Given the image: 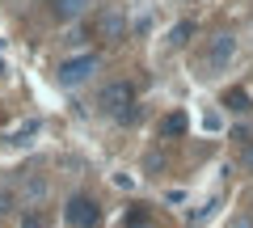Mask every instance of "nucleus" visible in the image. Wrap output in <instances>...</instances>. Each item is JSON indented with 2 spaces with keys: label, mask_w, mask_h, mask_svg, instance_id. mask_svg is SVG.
<instances>
[{
  "label": "nucleus",
  "mask_w": 253,
  "mask_h": 228,
  "mask_svg": "<svg viewBox=\"0 0 253 228\" xmlns=\"http://www.w3.org/2000/svg\"><path fill=\"white\" fill-rule=\"evenodd\" d=\"M101 110L114 114L118 123H135L139 119V106H135V85L131 81H114L101 89Z\"/></svg>",
  "instance_id": "nucleus-1"
},
{
  "label": "nucleus",
  "mask_w": 253,
  "mask_h": 228,
  "mask_svg": "<svg viewBox=\"0 0 253 228\" xmlns=\"http://www.w3.org/2000/svg\"><path fill=\"white\" fill-rule=\"evenodd\" d=\"M63 220H68V228H97L101 224V207L89 194H76V199H68V207H63Z\"/></svg>",
  "instance_id": "nucleus-2"
},
{
  "label": "nucleus",
  "mask_w": 253,
  "mask_h": 228,
  "mask_svg": "<svg viewBox=\"0 0 253 228\" xmlns=\"http://www.w3.org/2000/svg\"><path fill=\"white\" fill-rule=\"evenodd\" d=\"M97 72V55H76V59H63L59 64V81L63 85H84Z\"/></svg>",
  "instance_id": "nucleus-3"
},
{
  "label": "nucleus",
  "mask_w": 253,
  "mask_h": 228,
  "mask_svg": "<svg viewBox=\"0 0 253 228\" xmlns=\"http://www.w3.org/2000/svg\"><path fill=\"white\" fill-rule=\"evenodd\" d=\"M232 55H236V43H232L228 34H219L215 43L207 46V55H203V68H207V72H219V68H228Z\"/></svg>",
  "instance_id": "nucleus-4"
},
{
  "label": "nucleus",
  "mask_w": 253,
  "mask_h": 228,
  "mask_svg": "<svg viewBox=\"0 0 253 228\" xmlns=\"http://www.w3.org/2000/svg\"><path fill=\"white\" fill-rule=\"evenodd\" d=\"M89 9V0H51V13L59 21H72V17H81V13Z\"/></svg>",
  "instance_id": "nucleus-5"
},
{
  "label": "nucleus",
  "mask_w": 253,
  "mask_h": 228,
  "mask_svg": "<svg viewBox=\"0 0 253 228\" xmlns=\"http://www.w3.org/2000/svg\"><path fill=\"white\" fill-rule=\"evenodd\" d=\"M97 34H101V38H118V34H123V17H118V13H101Z\"/></svg>",
  "instance_id": "nucleus-6"
},
{
  "label": "nucleus",
  "mask_w": 253,
  "mask_h": 228,
  "mask_svg": "<svg viewBox=\"0 0 253 228\" xmlns=\"http://www.w3.org/2000/svg\"><path fill=\"white\" fill-rule=\"evenodd\" d=\"M224 106L232 110V114H245V110H249V93H245V89H228L224 93Z\"/></svg>",
  "instance_id": "nucleus-7"
},
{
  "label": "nucleus",
  "mask_w": 253,
  "mask_h": 228,
  "mask_svg": "<svg viewBox=\"0 0 253 228\" xmlns=\"http://www.w3.org/2000/svg\"><path fill=\"white\" fill-rule=\"evenodd\" d=\"M181 131H186V114H169V119L161 123V136L169 139V136H181Z\"/></svg>",
  "instance_id": "nucleus-8"
},
{
  "label": "nucleus",
  "mask_w": 253,
  "mask_h": 228,
  "mask_svg": "<svg viewBox=\"0 0 253 228\" xmlns=\"http://www.w3.org/2000/svg\"><path fill=\"white\" fill-rule=\"evenodd\" d=\"M190 34H194V26H190V21H181V26L173 30V34H169V43H173V46H181V43H186Z\"/></svg>",
  "instance_id": "nucleus-9"
},
{
  "label": "nucleus",
  "mask_w": 253,
  "mask_h": 228,
  "mask_svg": "<svg viewBox=\"0 0 253 228\" xmlns=\"http://www.w3.org/2000/svg\"><path fill=\"white\" fill-rule=\"evenodd\" d=\"M21 228H42V216H38V211H30V216H26V224H21Z\"/></svg>",
  "instance_id": "nucleus-10"
},
{
  "label": "nucleus",
  "mask_w": 253,
  "mask_h": 228,
  "mask_svg": "<svg viewBox=\"0 0 253 228\" xmlns=\"http://www.w3.org/2000/svg\"><path fill=\"white\" fill-rule=\"evenodd\" d=\"M228 228H253V220H249V216H236V220H232Z\"/></svg>",
  "instance_id": "nucleus-11"
},
{
  "label": "nucleus",
  "mask_w": 253,
  "mask_h": 228,
  "mask_svg": "<svg viewBox=\"0 0 253 228\" xmlns=\"http://www.w3.org/2000/svg\"><path fill=\"white\" fill-rule=\"evenodd\" d=\"M245 165H249V169H253V148H245Z\"/></svg>",
  "instance_id": "nucleus-12"
}]
</instances>
